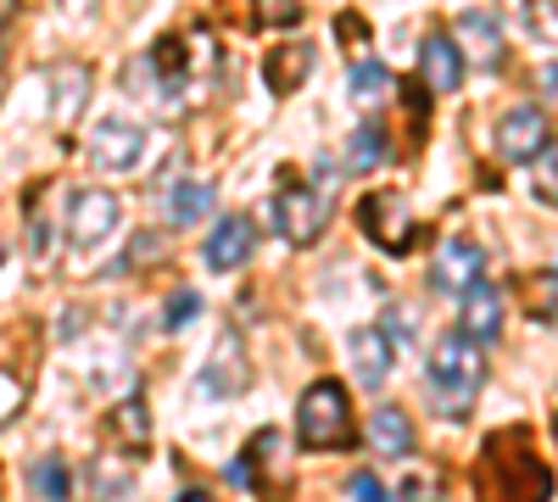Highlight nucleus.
I'll list each match as a JSON object with an SVG mask.
<instances>
[{"instance_id": "obj_1", "label": "nucleus", "mask_w": 558, "mask_h": 502, "mask_svg": "<svg viewBox=\"0 0 558 502\" xmlns=\"http://www.w3.org/2000/svg\"><path fill=\"white\" fill-rule=\"evenodd\" d=\"M475 486H481V502H547L553 469L542 464L531 430H502L481 446Z\"/></svg>"}, {"instance_id": "obj_2", "label": "nucleus", "mask_w": 558, "mask_h": 502, "mask_svg": "<svg viewBox=\"0 0 558 502\" xmlns=\"http://www.w3.org/2000/svg\"><path fill=\"white\" fill-rule=\"evenodd\" d=\"M425 385H430V402H436L441 419H452V425L470 419L475 402H481V391H486V346L470 341L463 330H447V335L430 346V375H425Z\"/></svg>"}, {"instance_id": "obj_3", "label": "nucleus", "mask_w": 558, "mask_h": 502, "mask_svg": "<svg viewBox=\"0 0 558 502\" xmlns=\"http://www.w3.org/2000/svg\"><path fill=\"white\" fill-rule=\"evenodd\" d=\"M296 441L307 452H347L357 441L352 425V396L341 380H313L296 402Z\"/></svg>"}, {"instance_id": "obj_4", "label": "nucleus", "mask_w": 558, "mask_h": 502, "mask_svg": "<svg viewBox=\"0 0 558 502\" xmlns=\"http://www.w3.org/2000/svg\"><path fill=\"white\" fill-rule=\"evenodd\" d=\"M330 212H336V201H330L324 185H296V179H286L279 196H274V230L291 246H313L324 230H330Z\"/></svg>"}, {"instance_id": "obj_5", "label": "nucleus", "mask_w": 558, "mask_h": 502, "mask_svg": "<svg viewBox=\"0 0 558 502\" xmlns=\"http://www.w3.org/2000/svg\"><path fill=\"white\" fill-rule=\"evenodd\" d=\"M357 223H363V235L375 241L386 257H402V252H413V241H418V223L408 218V201H402L397 191H375V196H363Z\"/></svg>"}, {"instance_id": "obj_6", "label": "nucleus", "mask_w": 558, "mask_h": 502, "mask_svg": "<svg viewBox=\"0 0 558 502\" xmlns=\"http://www.w3.org/2000/svg\"><path fill=\"white\" fill-rule=\"evenodd\" d=\"M84 151L101 173H134L140 162H146V128H140L134 118H101L96 128H89Z\"/></svg>"}, {"instance_id": "obj_7", "label": "nucleus", "mask_w": 558, "mask_h": 502, "mask_svg": "<svg viewBox=\"0 0 558 502\" xmlns=\"http://www.w3.org/2000/svg\"><path fill=\"white\" fill-rule=\"evenodd\" d=\"M486 273V252H481V241H470V235H447L441 246H436V257H430V285L441 291V296H463L475 280Z\"/></svg>"}, {"instance_id": "obj_8", "label": "nucleus", "mask_w": 558, "mask_h": 502, "mask_svg": "<svg viewBox=\"0 0 558 502\" xmlns=\"http://www.w3.org/2000/svg\"><path fill=\"white\" fill-rule=\"evenodd\" d=\"M112 230H118V196L112 191H89L84 185V191L68 196V241L73 246L89 252V246H101Z\"/></svg>"}, {"instance_id": "obj_9", "label": "nucleus", "mask_w": 558, "mask_h": 502, "mask_svg": "<svg viewBox=\"0 0 558 502\" xmlns=\"http://www.w3.org/2000/svg\"><path fill=\"white\" fill-rule=\"evenodd\" d=\"M202 257H207V268H218V273L246 268V262L257 257V223H252L246 212H223V218L213 223V235H207Z\"/></svg>"}, {"instance_id": "obj_10", "label": "nucleus", "mask_w": 558, "mask_h": 502, "mask_svg": "<svg viewBox=\"0 0 558 502\" xmlns=\"http://www.w3.org/2000/svg\"><path fill=\"white\" fill-rule=\"evenodd\" d=\"M452 39H458L463 62L481 68V73H497V68L508 62V45H502V28H497V17H492V12H458Z\"/></svg>"}, {"instance_id": "obj_11", "label": "nucleus", "mask_w": 558, "mask_h": 502, "mask_svg": "<svg viewBox=\"0 0 558 502\" xmlns=\"http://www.w3.org/2000/svg\"><path fill=\"white\" fill-rule=\"evenodd\" d=\"M463 73H470V62H463L458 39L452 34H425V45H418V78H425L430 96H452V89L463 84Z\"/></svg>"}, {"instance_id": "obj_12", "label": "nucleus", "mask_w": 558, "mask_h": 502, "mask_svg": "<svg viewBox=\"0 0 558 502\" xmlns=\"http://www.w3.org/2000/svg\"><path fill=\"white\" fill-rule=\"evenodd\" d=\"M347 357H352V375H357V385H363V391H380V385L391 380L397 346L386 341V330H380V325H363V330H352Z\"/></svg>"}, {"instance_id": "obj_13", "label": "nucleus", "mask_w": 558, "mask_h": 502, "mask_svg": "<svg viewBox=\"0 0 558 502\" xmlns=\"http://www.w3.org/2000/svg\"><path fill=\"white\" fill-rule=\"evenodd\" d=\"M542 146H547V118H542V107H508L502 123H497V151H502V162H531Z\"/></svg>"}, {"instance_id": "obj_14", "label": "nucleus", "mask_w": 558, "mask_h": 502, "mask_svg": "<svg viewBox=\"0 0 558 502\" xmlns=\"http://www.w3.org/2000/svg\"><path fill=\"white\" fill-rule=\"evenodd\" d=\"M458 330L470 335V341H481V346L497 341V330H502V291L486 280V273L458 296Z\"/></svg>"}, {"instance_id": "obj_15", "label": "nucleus", "mask_w": 558, "mask_h": 502, "mask_svg": "<svg viewBox=\"0 0 558 502\" xmlns=\"http://www.w3.org/2000/svg\"><path fill=\"white\" fill-rule=\"evenodd\" d=\"M246 385H252L246 346H241V335H223L218 352L207 357V369H202V391H207V396H241Z\"/></svg>"}, {"instance_id": "obj_16", "label": "nucleus", "mask_w": 558, "mask_h": 502, "mask_svg": "<svg viewBox=\"0 0 558 502\" xmlns=\"http://www.w3.org/2000/svg\"><path fill=\"white\" fill-rule=\"evenodd\" d=\"M89 89H96V78H89L84 62H57L51 68V101H57V128H73L78 112L89 107Z\"/></svg>"}, {"instance_id": "obj_17", "label": "nucleus", "mask_w": 558, "mask_h": 502, "mask_svg": "<svg viewBox=\"0 0 558 502\" xmlns=\"http://www.w3.org/2000/svg\"><path fill=\"white\" fill-rule=\"evenodd\" d=\"M368 446H375L380 458H408V452L418 446L413 419L402 414V407H375V414H368Z\"/></svg>"}, {"instance_id": "obj_18", "label": "nucleus", "mask_w": 558, "mask_h": 502, "mask_svg": "<svg viewBox=\"0 0 558 502\" xmlns=\"http://www.w3.org/2000/svg\"><path fill=\"white\" fill-rule=\"evenodd\" d=\"M307 73H313V45H279L263 62V78H268L274 96H296Z\"/></svg>"}, {"instance_id": "obj_19", "label": "nucleus", "mask_w": 558, "mask_h": 502, "mask_svg": "<svg viewBox=\"0 0 558 502\" xmlns=\"http://www.w3.org/2000/svg\"><path fill=\"white\" fill-rule=\"evenodd\" d=\"M107 441H118L129 458H134V452H146L151 446V414H146V402H140V396L118 402L112 414H107Z\"/></svg>"}, {"instance_id": "obj_20", "label": "nucleus", "mask_w": 558, "mask_h": 502, "mask_svg": "<svg viewBox=\"0 0 558 502\" xmlns=\"http://www.w3.org/2000/svg\"><path fill=\"white\" fill-rule=\"evenodd\" d=\"M497 12L542 45H558V0H497Z\"/></svg>"}, {"instance_id": "obj_21", "label": "nucleus", "mask_w": 558, "mask_h": 502, "mask_svg": "<svg viewBox=\"0 0 558 502\" xmlns=\"http://www.w3.org/2000/svg\"><path fill=\"white\" fill-rule=\"evenodd\" d=\"M213 201H218V191L207 185V179H179V185H168V223H202L207 212H213Z\"/></svg>"}, {"instance_id": "obj_22", "label": "nucleus", "mask_w": 558, "mask_h": 502, "mask_svg": "<svg viewBox=\"0 0 558 502\" xmlns=\"http://www.w3.org/2000/svg\"><path fill=\"white\" fill-rule=\"evenodd\" d=\"M84 491H89V502H123L134 491V464L129 458H96L84 475Z\"/></svg>"}, {"instance_id": "obj_23", "label": "nucleus", "mask_w": 558, "mask_h": 502, "mask_svg": "<svg viewBox=\"0 0 558 502\" xmlns=\"http://www.w3.org/2000/svg\"><path fill=\"white\" fill-rule=\"evenodd\" d=\"M391 157V140H386V128L380 123H357L347 134V168L352 173H368V168H380Z\"/></svg>"}, {"instance_id": "obj_24", "label": "nucleus", "mask_w": 558, "mask_h": 502, "mask_svg": "<svg viewBox=\"0 0 558 502\" xmlns=\"http://www.w3.org/2000/svg\"><path fill=\"white\" fill-rule=\"evenodd\" d=\"M146 73L168 89V96L184 84V39H179V34H168V39L151 45V51H146Z\"/></svg>"}, {"instance_id": "obj_25", "label": "nucleus", "mask_w": 558, "mask_h": 502, "mask_svg": "<svg viewBox=\"0 0 558 502\" xmlns=\"http://www.w3.org/2000/svg\"><path fill=\"white\" fill-rule=\"evenodd\" d=\"M525 307H531V318H536V325L558 330V268H547V273H531V280H525Z\"/></svg>"}, {"instance_id": "obj_26", "label": "nucleus", "mask_w": 558, "mask_h": 502, "mask_svg": "<svg viewBox=\"0 0 558 502\" xmlns=\"http://www.w3.org/2000/svg\"><path fill=\"white\" fill-rule=\"evenodd\" d=\"M531 162H536V173H531V196H536L542 207H558V140H547Z\"/></svg>"}, {"instance_id": "obj_27", "label": "nucleus", "mask_w": 558, "mask_h": 502, "mask_svg": "<svg viewBox=\"0 0 558 502\" xmlns=\"http://www.w3.org/2000/svg\"><path fill=\"white\" fill-rule=\"evenodd\" d=\"M34 491H39L45 502H68V497H73L68 464L57 458V452H51V458H39V464H34Z\"/></svg>"}, {"instance_id": "obj_28", "label": "nucleus", "mask_w": 558, "mask_h": 502, "mask_svg": "<svg viewBox=\"0 0 558 502\" xmlns=\"http://www.w3.org/2000/svg\"><path fill=\"white\" fill-rule=\"evenodd\" d=\"M441 497V475L430 464H408L402 469V502H436Z\"/></svg>"}, {"instance_id": "obj_29", "label": "nucleus", "mask_w": 558, "mask_h": 502, "mask_svg": "<svg viewBox=\"0 0 558 502\" xmlns=\"http://www.w3.org/2000/svg\"><path fill=\"white\" fill-rule=\"evenodd\" d=\"M196 313H202V296H196V291H173V296H168V307H162V325H168V330H179V325H191Z\"/></svg>"}, {"instance_id": "obj_30", "label": "nucleus", "mask_w": 558, "mask_h": 502, "mask_svg": "<svg viewBox=\"0 0 558 502\" xmlns=\"http://www.w3.org/2000/svg\"><path fill=\"white\" fill-rule=\"evenodd\" d=\"M347 84H352V96H375V89L386 84V68H380V62H368V57H363V62L352 68V78H347Z\"/></svg>"}, {"instance_id": "obj_31", "label": "nucleus", "mask_w": 558, "mask_h": 502, "mask_svg": "<svg viewBox=\"0 0 558 502\" xmlns=\"http://www.w3.org/2000/svg\"><path fill=\"white\" fill-rule=\"evenodd\" d=\"M347 497H352V502H391V491L368 475V469H357V475L347 480Z\"/></svg>"}, {"instance_id": "obj_32", "label": "nucleus", "mask_w": 558, "mask_h": 502, "mask_svg": "<svg viewBox=\"0 0 558 502\" xmlns=\"http://www.w3.org/2000/svg\"><path fill=\"white\" fill-rule=\"evenodd\" d=\"M263 17L279 23V28H291V23H302V0H263Z\"/></svg>"}, {"instance_id": "obj_33", "label": "nucleus", "mask_w": 558, "mask_h": 502, "mask_svg": "<svg viewBox=\"0 0 558 502\" xmlns=\"http://www.w3.org/2000/svg\"><path fill=\"white\" fill-rule=\"evenodd\" d=\"M380 330H386V341H391V346H408V341H413L408 313H386V325H380Z\"/></svg>"}, {"instance_id": "obj_34", "label": "nucleus", "mask_w": 558, "mask_h": 502, "mask_svg": "<svg viewBox=\"0 0 558 502\" xmlns=\"http://www.w3.org/2000/svg\"><path fill=\"white\" fill-rule=\"evenodd\" d=\"M341 39L363 51V45H368V23H357V12H341Z\"/></svg>"}, {"instance_id": "obj_35", "label": "nucleus", "mask_w": 558, "mask_h": 502, "mask_svg": "<svg viewBox=\"0 0 558 502\" xmlns=\"http://www.w3.org/2000/svg\"><path fill=\"white\" fill-rule=\"evenodd\" d=\"M542 89H547V101L558 107V62H547V68H542Z\"/></svg>"}, {"instance_id": "obj_36", "label": "nucleus", "mask_w": 558, "mask_h": 502, "mask_svg": "<svg viewBox=\"0 0 558 502\" xmlns=\"http://www.w3.org/2000/svg\"><path fill=\"white\" fill-rule=\"evenodd\" d=\"M173 502H213V491H202V486H184Z\"/></svg>"}, {"instance_id": "obj_37", "label": "nucleus", "mask_w": 558, "mask_h": 502, "mask_svg": "<svg viewBox=\"0 0 558 502\" xmlns=\"http://www.w3.org/2000/svg\"><path fill=\"white\" fill-rule=\"evenodd\" d=\"M0 262H7V246H0Z\"/></svg>"}, {"instance_id": "obj_38", "label": "nucleus", "mask_w": 558, "mask_h": 502, "mask_svg": "<svg viewBox=\"0 0 558 502\" xmlns=\"http://www.w3.org/2000/svg\"><path fill=\"white\" fill-rule=\"evenodd\" d=\"M553 436H558V425H553Z\"/></svg>"}]
</instances>
